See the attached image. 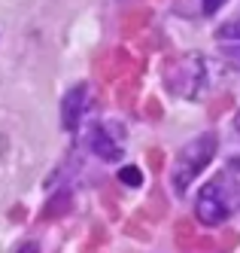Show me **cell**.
Instances as JSON below:
<instances>
[{
  "instance_id": "6da1fadb",
  "label": "cell",
  "mask_w": 240,
  "mask_h": 253,
  "mask_svg": "<svg viewBox=\"0 0 240 253\" xmlns=\"http://www.w3.org/2000/svg\"><path fill=\"white\" fill-rule=\"evenodd\" d=\"M216 153V137L213 134H201L192 143H186L179 153V159L173 162V186L176 192H186V186L210 165V159Z\"/></svg>"
},
{
  "instance_id": "7a4b0ae2",
  "label": "cell",
  "mask_w": 240,
  "mask_h": 253,
  "mask_svg": "<svg viewBox=\"0 0 240 253\" xmlns=\"http://www.w3.org/2000/svg\"><path fill=\"white\" fill-rule=\"evenodd\" d=\"M168 83L173 92L195 98L204 88V61H201V55H186L173 61V67L168 70Z\"/></svg>"
},
{
  "instance_id": "3957f363",
  "label": "cell",
  "mask_w": 240,
  "mask_h": 253,
  "mask_svg": "<svg viewBox=\"0 0 240 253\" xmlns=\"http://www.w3.org/2000/svg\"><path fill=\"white\" fill-rule=\"evenodd\" d=\"M228 202H225V195H222V186L219 183H210L201 189L198 195V202H195V213H198V220L204 223V226H219V223H225L228 220Z\"/></svg>"
},
{
  "instance_id": "277c9868",
  "label": "cell",
  "mask_w": 240,
  "mask_h": 253,
  "mask_svg": "<svg viewBox=\"0 0 240 253\" xmlns=\"http://www.w3.org/2000/svg\"><path fill=\"white\" fill-rule=\"evenodd\" d=\"M88 147L95 156H101L103 162H119L125 153V143H122V131L109 122H98L88 134Z\"/></svg>"
},
{
  "instance_id": "5b68a950",
  "label": "cell",
  "mask_w": 240,
  "mask_h": 253,
  "mask_svg": "<svg viewBox=\"0 0 240 253\" xmlns=\"http://www.w3.org/2000/svg\"><path fill=\"white\" fill-rule=\"evenodd\" d=\"M85 107H88V85L85 83L82 85H73L70 92H67V98H64V104H61V122H64L67 131H73L79 125Z\"/></svg>"
},
{
  "instance_id": "8992f818",
  "label": "cell",
  "mask_w": 240,
  "mask_h": 253,
  "mask_svg": "<svg viewBox=\"0 0 240 253\" xmlns=\"http://www.w3.org/2000/svg\"><path fill=\"white\" fill-rule=\"evenodd\" d=\"M119 180H122V183H128V186H140V183H143V174H140V168H134V165H125V168L119 171Z\"/></svg>"
},
{
  "instance_id": "52a82bcc",
  "label": "cell",
  "mask_w": 240,
  "mask_h": 253,
  "mask_svg": "<svg viewBox=\"0 0 240 253\" xmlns=\"http://www.w3.org/2000/svg\"><path fill=\"white\" fill-rule=\"evenodd\" d=\"M216 37H219V40H240V15H237L234 22H228V25L219 28Z\"/></svg>"
},
{
  "instance_id": "ba28073f",
  "label": "cell",
  "mask_w": 240,
  "mask_h": 253,
  "mask_svg": "<svg viewBox=\"0 0 240 253\" xmlns=\"http://www.w3.org/2000/svg\"><path fill=\"white\" fill-rule=\"evenodd\" d=\"M222 3H225V0H204V12H207V15H213Z\"/></svg>"
},
{
  "instance_id": "9c48e42d",
  "label": "cell",
  "mask_w": 240,
  "mask_h": 253,
  "mask_svg": "<svg viewBox=\"0 0 240 253\" xmlns=\"http://www.w3.org/2000/svg\"><path fill=\"white\" fill-rule=\"evenodd\" d=\"M237 131H240V113H237Z\"/></svg>"
}]
</instances>
